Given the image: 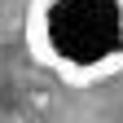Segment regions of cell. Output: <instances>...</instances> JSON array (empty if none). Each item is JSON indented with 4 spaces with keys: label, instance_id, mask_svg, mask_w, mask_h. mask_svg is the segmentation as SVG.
Segmentation results:
<instances>
[{
    "label": "cell",
    "instance_id": "6da1fadb",
    "mask_svg": "<svg viewBox=\"0 0 123 123\" xmlns=\"http://www.w3.org/2000/svg\"><path fill=\"white\" fill-rule=\"evenodd\" d=\"M79 31H101L123 49V0H31L26 44L53 75H66Z\"/></svg>",
    "mask_w": 123,
    "mask_h": 123
}]
</instances>
